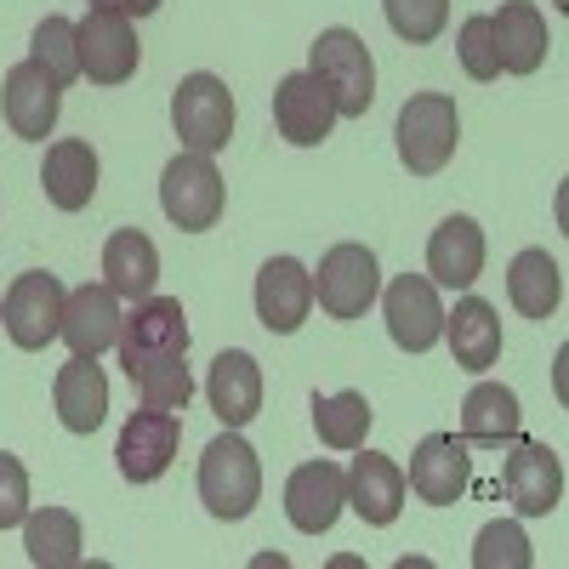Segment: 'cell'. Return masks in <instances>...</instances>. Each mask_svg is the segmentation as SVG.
<instances>
[{
	"label": "cell",
	"mask_w": 569,
	"mask_h": 569,
	"mask_svg": "<svg viewBox=\"0 0 569 569\" xmlns=\"http://www.w3.org/2000/svg\"><path fill=\"white\" fill-rule=\"evenodd\" d=\"M120 365L142 405L188 410L194 399V370H188V313L177 297H142L120 319Z\"/></svg>",
	"instance_id": "6da1fadb"
},
{
	"label": "cell",
	"mask_w": 569,
	"mask_h": 569,
	"mask_svg": "<svg viewBox=\"0 0 569 569\" xmlns=\"http://www.w3.org/2000/svg\"><path fill=\"white\" fill-rule=\"evenodd\" d=\"M200 501L211 518H222V525H240V518L257 512L262 501V461L257 450L240 439V427H228V433H217L200 456Z\"/></svg>",
	"instance_id": "7a4b0ae2"
},
{
	"label": "cell",
	"mask_w": 569,
	"mask_h": 569,
	"mask_svg": "<svg viewBox=\"0 0 569 569\" xmlns=\"http://www.w3.org/2000/svg\"><path fill=\"white\" fill-rule=\"evenodd\" d=\"M399 160L410 166V177H439L456 160V142H461V114L456 98L445 91H416L399 109Z\"/></svg>",
	"instance_id": "3957f363"
},
{
	"label": "cell",
	"mask_w": 569,
	"mask_h": 569,
	"mask_svg": "<svg viewBox=\"0 0 569 569\" xmlns=\"http://www.w3.org/2000/svg\"><path fill=\"white\" fill-rule=\"evenodd\" d=\"M308 74L337 98L342 120H359L376 103V63H370V46L353 29H325L308 46Z\"/></svg>",
	"instance_id": "277c9868"
},
{
	"label": "cell",
	"mask_w": 569,
	"mask_h": 569,
	"mask_svg": "<svg viewBox=\"0 0 569 569\" xmlns=\"http://www.w3.org/2000/svg\"><path fill=\"white\" fill-rule=\"evenodd\" d=\"M222 206H228V188H222V171L211 166V154L182 149V154L160 171V211L171 217L177 233H206V228H217Z\"/></svg>",
	"instance_id": "5b68a950"
},
{
	"label": "cell",
	"mask_w": 569,
	"mask_h": 569,
	"mask_svg": "<svg viewBox=\"0 0 569 569\" xmlns=\"http://www.w3.org/2000/svg\"><path fill=\"white\" fill-rule=\"evenodd\" d=\"M382 297V268H376V251L370 246H330L319 257V273H313V302L330 313V319H365V308Z\"/></svg>",
	"instance_id": "8992f818"
},
{
	"label": "cell",
	"mask_w": 569,
	"mask_h": 569,
	"mask_svg": "<svg viewBox=\"0 0 569 569\" xmlns=\"http://www.w3.org/2000/svg\"><path fill=\"white\" fill-rule=\"evenodd\" d=\"M171 126L182 137V149L217 154L233 137V91L217 74H182L171 91Z\"/></svg>",
	"instance_id": "52a82bcc"
},
{
	"label": "cell",
	"mask_w": 569,
	"mask_h": 569,
	"mask_svg": "<svg viewBox=\"0 0 569 569\" xmlns=\"http://www.w3.org/2000/svg\"><path fill=\"white\" fill-rule=\"evenodd\" d=\"M177 445H182V410H154V405L131 410L126 427H120V445H114L120 479H126V485H154V479H166L171 461H177Z\"/></svg>",
	"instance_id": "ba28073f"
},
{
	"label": "cell",
	"mask_w": 569,
	"mask_h": 569,
	"mask_svg": "<svg viewBox=\"0 0 569 569\" xmlns=\"http://www.w3.org/2000/svg\"><path fill=\"white\" fill-rule=\"evenodd\" d=\"M63 284L58 273H18L7 284V297H0V325H7V337L23 348V353H40L46 342H58V325H63Z\"/></svg>",
	"instance_id": "9c48e42d"
},
{
	"label": "cell",
	"mask_w": 569,
	"mask_h": 569,
	"mask_svg": "<svg viewBox=\"0 0 569 569\" xmlns=\"http://www.w3.org/2000/svg\"><path fill=\"white\" fill-rule=\"evenodd\" d=\"M382 319H388V337L405 353H427L439 348L445 337V308H439V284L427 273H399L388 291H382Z\"/></svg>",
	"instance_id": "30bf717a"
},
{
	"label": "cell",
	"mask_w": 569,
	"mask_h": 569,
	"mask_svg": "<svg viewBox=\"0 0 569 569\" xmlns=\"http://www.w3.org/2000/svg\"><path fill=\"white\" fill-rule=\"evenodd\" d=\"M80 40V74L91 86H126L142 63V46L126 12H86V23H74Z\"/></svg>",
	"instance_id": "8fae6325"
},
{
	"label": "cell",
	"mask_w": 569,
	"mask_h": 569,
	"mask_svg": "<svg viewBox=\"0 0 569 569\" xmlns=\"http://www.w3.org/2000/svg\"><path fill=\"white\" fill-rule=\"evenodd\" d=\"M501 490H507L518 518L558 512V501H563V461H558V450H547L536 439H512V456L501 467Z\"/></svg>",
	"instance_id": "7c38bea8"
},
{
	"label": "cell",
	"mask_w": 569,
	"mask_h": 569,
	"mask_svg": "<svg viewBox=\"0 0 569 569\" xmlns=\"http://www.w3.org/2000/svg\"><path fill=\"white\" fill-rule=\"evenodd\" d=\"M0 109H7L12 137L46 142V137H52V126H58V109H63V86L46 74L34 58H23V63L7 69V80H0Z\"/></svg>",
	"instance_id": "4fadbf2b"
},
{
	"label": "cell",
	"mask_w": 569,
	"mask_h": 569,
	"mask_svg": "<svg viewBox=\"0 0 569 569\" xmlns=\"http://www.w3.org/2000/svg\"><path fill=\"white\" fill-rule=\"evenodd\" d=\"M348 507V472L337 461H302L291 479H284V518L302 536H325Z\"/></svg>",
	"instance_id": "5bb4252c"
},
{
	"label": "cell",
	"mask_w": 569,
	"mask_h": 569,
	"mask_svg": "<svg viewBox=\"0 0 569 569\" xmlns=\"http://www.w3.org/2000/svg\"><path fill=\"white\" fill-rule=\"evenodd\" d=\"M337 98L302 69V74H284L273 86V126L279 137L291 142V149H319V142L330 137V126H337Z\"/></svg>",
	"instance_id": "9a60e30c"
},
{
	"label": "cell",
	"mask_w": 569,
	"mask_h": 569,
	"mask_svg": "<svg viewBox=\"0 0 569 569\" xmlns=\"http://www.w3.org/2000/svg\"><path fill=\"white\" fill-rule=\"evenodd\" d=\"M467 479H472L467 439H456V433H427V439L410 450L405 485H410L427 507H456V501L467 496Z\"/></svg>",
	"instance_id": "2e32d148"
},
{
	"label": "cell",
	"mask_w": 569,
	"mask_h": 569,
	"mask_svg": "<svg viewBox=\"0 0 569 569\" xmlns=\"http://www.w3.org/2000/svg\"><path fill=\"white\" fill-rule=\"evenodd\" d=\"M313 313V273L297 257H268L257 273V319L273 337H297Z\"/></svg>",
	"instance_id": "e0dca14e"
},
{
	"label": "cell",
	"mask_w": 569,
	"mask_h": 569,
	"mask_svg": "<svg viewBox=\"0 0 569 569\" xmlns=\"http://www.w3.org/2000/svg\"><path fill=\"white\" fill-rule=\"evenodd\" d=\"M120 297L109 291V284H74V291L63 297V325L58 337L69 342V353H86L98 359L103 348L120 342Z\"/></svg>",
	"instance_id": "ac0fdd59"
},
{
	"label": "cell",
	"mask_w": 569,
	"mask_h": 569,
	"mask_svg": "<svg viewBox=\"0 0 569 569\" xmlns=\"http://www.w3.org/2000/svg\"><path fill=\"white\" fill-rule=\"evenodd\" d=\"M206 399L222 427H251L262 416V365L246 348H222L206 376Z\"/></svg>",
	"instance_id": "d6986e66"
},
{
	"label": "cell",
	"mask_w": 569,
	"mask_h": 569,
	"mask_svg": "<svg viewBox=\"0 0 569 569\" xmlns=\"http://www.w3.org/2000/svg\"><path fill=\"white\" fill-rule=\"evenodd\" d=\"M405 496H410V485H405V467L393 456H376V450L353 456V467H348V507L365 518V525L388 530L393 518L405 512Z\"/></svg>",
	"instance_id": "ffe728a7"
},
{
	"label": "cell",
	"mask_w": 569,
	"mask_h": 569,
	"mask_svg": "<svg viewBox=\"0 0 569 569\" xmlns=\"http://www.w3.org/2000/svg\"><path fill=\"white\" fill-rule=\"evenodd\" d=\"M485 273V228L472 217H445L427 240V279L445 291H467Z\"/></svg>",
	"instance_id": "44dd1931"
},
{
	"label": "cell",
	"mask_w": 569,
	"mask_h": 569,
	"mask_svg": "<svg viewBox=\"0 0 569 569\" xmlns=\"http://www.w3.org/2000/svg\"><path fill=\"white\" fill-rule=\"evenodd\" d=\"M490 34H496V58H501V74H536L547 63V18L536 0H501V12L490 18Z\"/></svg>",
	"instance_id": "7402d4cb"
},
{
	"label": "cell",
	"mask_w": 569,
	"mask_h": 569,
	"mask_svg": "<svg viewBox=\"0 0 569 569\" xmlns=\"http://www.w3.org/2000/svg\"><path fill=\"white\" fill-rule=\"evenodd\" d=\"M52 405H58V421L69 427V433H80V439L98 433L103 416H109V376L98 370V359L74 353L52 382Z\"/></svg>",
	"instance_id": "603a6c76"
},
{
	"label": "cell",
	"mask_w": 569,
	"mask_h": 569,
	"mask_svg": "<svg viewBox=\"0 0 569 569\" xmlns=\"http://www.w3.org/2000/svg\"><path fill=\"white\" fill-rule=\"evenodd\" d=\"M40 188L58 211H86L91 194H98V149L80 137H63L46 149V166H40Z\"/></svg>",
	"instance_id": "cb8c5ba5"
},
{
	"label": "cell",
	"mask_w": 569,
	"mask_h": 569,
	"mask_svg": "<svg viewBox=\"0 0 569 569\" xmlns=\"http://www.w3.org/2000/svg\"><path fill=\"white\" fill-rule=\"evenodd\" d=\"M103 284H109L114 297H126V302L154 297V284H160V251H154V240L142 228H114L109 233V246H103Z\"/></svg>",
	"instance_id": "d4e9b609"
},
{
	"label": "cell",
	"mask_w": 569,
	"mask_h": 569,
	"mask_svg": "<svg viewBox=\"0 0 569 569\" xmlns=\"http://www.w3.org/2000/svg\"><path fill=\"white\" fill-rule=\"evenodd\" d=\"M439 342H450L461 370L485 376L501 359V319H496V308L485 297H461L456 313H445V337Z\"/></svg>",
	"instance_id": "484cf974"
},
{
	"label": "cell",
	"mask_w": 569,
	"mask_h": 569,
	"mask_svg": "<svg viewBox=\"0 0 569 569\" xmlns=\"http://www.w3.org/2000/svg\"><path fill=\"white\" fill-rule=\"evenodd\" d=\"M518 421H525V410H518V393L501 388V382H479V388L461 399V439H467V445L501 450V445L518 439Z\"/></svg>",
	"instance_id": "4316f807"
},
{
	"label": "cell",
	"mask_w": 569,
	"mask_h": 569,
	"mask_svg": "<svg viewBox=\"0 0 569 569\" xmlns=\"http://www.w3.org/2000/svg\"><path fill=\"white\" fill-rule=\"evenodd\" d=\"M80 518L69 507H29L23 518V552L34 569H74L80 563Z\"/></svg>",
	"instance_id": "83f0119b"
},
{
	"label": "cell",
	"mask_w": 569,
	"mask_h": 569,
	"mask_svg": "<svg viewBox=\"0 0 569 569\" xmlns=\"http://www.w3.org/2000/svg\"><path fill=\"white\" fill-rule=\"evenodd\" d=\"M507 297H512V308L525 313V319H552L558 302H563V273H558V262H552L541 246L518 251L512 268H507Z\"/></svg>",
	"instance_id": "f1b7e54d"
},
{
	"label": "cell",
	"mask_w": 569,
	"mask_h": 569,
	"mask_svg": "<svg viewBox=\"0 0 569 569\" xmlns=\"http://www.w3.org/2000/svg\"><path fill=\"white\" fill-rule=\"evenodd\" d=\"M370 416H376L370 399L353 393V388L325 393V399H313V433H319V445H330V450H365Z\"/></svg>",
	"instance_id": "f546056e"
},
{
	"label": "cell",
	"mask_w": 569,
	"mask_h": 569,
	"mask_svg": "<svg viewBox=\"0 0 569 569\" xmlns=\"http://www.w3.org/2000/svg\"><path fill=\"white\" fill-rule=\"evenodd\" d=\"M29 58L52 74L58 86H74L80 80V40H74V23L69 18H40L34 40H29Z\"/></svg>",
	"instance_id": "4dcf8cb0"
},
{
	"label": "cell",
	"mask_w": 569,
	"mask_h": 569,
	"mask_svg": "<svg viewBox=\"0 0 569 569\" xmlns=\"http://www.w3.org/2000/svg\"><path fill=\"white\" fill-rule=\"evenodd\" d=\"M536 552H530V536L512 525V518H496V525L479 530L472 541V569H530Z\"/></svg>",
	"instance_id": "1f68e13d"
},
{
	"label": "cell",
	"mask_w": 569,
	"mask_h": 569,
	"mask_svg": "<svg viewBox=\"0 0 569 569\" xmlns=\"http://www.w3.org/2000/svg\"><path fill=\"white\" fill-rule=\"evenodd\" d=\"M382 12H388V29L410 46H427V40H439L445 23H450V0H382Z\"/></svg>",
	"instance_id": "d6a6232c"
},
{
	"label": "cell",
	"mask_w": 569,
	"mask_h": 569,
	"mask_svg": "<svg viewBox=\"0 0 569 569\" xmlns=\"http://www.w3.org/2000/svg\"><path fill=\"white\" fill-rule=\"evenodd\" d=\"M456 52H461V69L472 80H496L501 74V58H496V34H490V12H472L456 34Z\"/></svg>",
	"instance_id": "836d02e7"
},
{
	"label": "cell",
	"mask_w": 569,
	"mask_h": 569,
	"mask_svg": "<svg viewBox=\"0 0 569 569\" xmlns=\"http://www.w3.org/2000/svg\"><path fill=\"white\" fill-rule=\"evenodd\" d=\"M29 518V467L0 450V530H23Z\"/></svg>",
	"instance_id": "e575fe53"
},
{
	"label": "cell",
	"mask_w": 569,
	"mask_h": 569,
	"mask_svg": "<svg viewBox=\"0 0 569 569\" xmlns=\"http://www.w3.org/2000/svg\"><path fill=\"white\" fill-rule=\"evenodd\" d=\"M91 12H126V18H149V12H160V0H91Z\"/></svg>",
	"instance_id": "d590c367"
}]
</instances>
